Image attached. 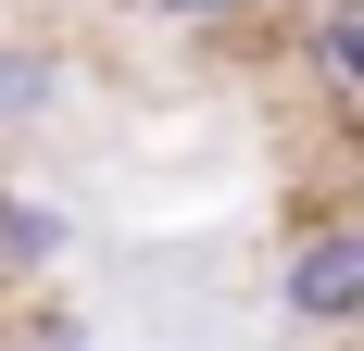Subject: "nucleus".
Instances as JSON below:
<instances>
[{"mask_svg":"<svg viewBox=\"0 0 364 351\" xmlns=\"http://www.w3.org/2000/svg\"><path fill=\"white\" fill-rule=\"evenodd\" d=\"M63 251H75V201H63V188H26V176H0V288L63 276Z\"/></svg>","mask_w":364,"mask_h":351,"instance_id":"2","label":"nucleus"},{"mask_svg":"<svg viewBox=\"0 0 364 351\" xmlns=\"http://www.w3.org/2000/svg\"><path fill=\"white\" fill-rule=\"evenodd\" d=\"M63 101H75V50L63 38H0V139L63 126Z\"/></svg>","mask_w":364,"mask_h":351,"instance_id":"3","label":"nucleus"},{"mask_svg":"<svg viewBox=\"0 0 364 351\" xmlns=\"http://www.w3.org/2000/svg\"><path fill=\"white\" fill-rule=\"evenodd\" d=\"M139 26H176V38H226V26H252L264 0H126Z\"/></svg>","mask_w":364,"mask_h":351,"instance_id":"5","label":"nucleus"},{"mask_svg":"<svg viewBox=\"0 0 364 351\" xmlns=\"http://www.w3.org/2000/svg\"><path fill=\"white\" fill-rule=\"evenodd\" d=\"M277 301H289V326H301L314 351L364 326V226H352V213H314V226L289 239V264H277Z\"/></svg>","mask_w":364,"mask_h":351,"instance_id":"1","label":"nucleus"},{"mask_svg":"<svg viewBox=\"0 0 364 351\" xmlns=\"http://www.w3.org/2000/svg\"><path fill=\"white\" fill-rule=\"evenodd\" d=\"M26 351H88V314H75V301L63 314H26Z\"/></svg>","mask_w":364,"mask_h":351,"instance_id":"6","label":"nucleus"},{"mask_svg":"<svg viewBox=\"0 0 364 351\" xmlns=\"http://www.w3.org/2000/svg\"><path fill=\"white\" fill-rule=\"evenodd\" d=\"M301 351H314V339H301Z\"/></svg>","mask_w":364,"mask_h":351,"instance_id":"7","label":"nucleus"},{"mask_svg":"<svg viewBox=\"0 0 364 351\" xmlns=\"http://www.w3.org/2000/svg\"><path fill=\"white\" fill-rule=\"evenodd\" d=\"M301 63H314V101L327 113L364 101V0H301Z\"/></svg>","mask_w":364,"mask_h":351,"instance_id":"4","label":"nucleus"}]
</instances>
